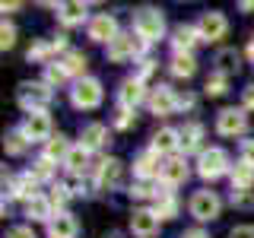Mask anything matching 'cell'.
<instances>
[{
  "mask_svg": "<svg viewBox=\"0 0 254 238\" xmlns=\"http://www.w3.org/2000/svg\"><path fill=\"white\" fill-rule=\"evenodd\" d=\"M133 29H137V38L143 42H159L165 32V16L162 10H156V6H143L137 13V19H133Z\"/></svg>",
  "mask_w": 254,
  "mask_h": 238,
  "instance_id": "obj_1",
  "label": "cell"
},
{
  "mask_svg": "<svg viewBox=\"0 0 254 238\" xmlns=\"http://www.w3.org/2000/svg\"><path fill=\"white\" fill-rule=\"evenodd\" d=\"M16 99H19V105L29 115H38V111H45L51 105V89H48V83H19Z\"/></svg>",
  "mask_w": 254,
  "mask_h": 238,
  "instance_id": "obj_2",
  "label": "cell"
},
{
  "mask_svg": "<svg viewBox=\"0 0 254 238\" xmlns=\"http://www.w3.org/2000/svg\"><path fill=\"white\" fill-rule=\"evenodd\" d=\"M70 99H73L76 108H95V105L102 102V83H99V79H92V76L76 79V86H73V92H70Z\"/></svg>",
  "mask_w": 254,
  "mask_h": 238,
  "instance_id": "obj_3",
  "label": "cell"
},
{
  "mask_svg": "<svg viewBox=\"0 0 254 238\" xmlns=\"http://www.w3.org/2000/svg\"><path fill=\"white\" fill-rule=\"evenodd\" d=\"M229 172V156L222 153V149H206V153H200V162H197V175L206 181H213V178H219V175H226Z\"/></svg>",
  "mask_w": 254,
  "mask_h": 238,
  "instance_id": "obj_4",
  "label": "cell"
},
{
  "mask_svg": "<svg viewBox=\"0 0 254 238\" xmlns=\"http://www.w3.org/2000/svg\"><path fill=\"white\" fill-rule=\"evenodd\" d=\"M219 210H222V203H219V197L213 194V190H197V194L190 197V216L200 219V222L216 219Z\"/></svg>",
  "mask_w": 254,
  "mask_h": 238,
  "instance_id": "obj_5",
  "label": "cell"
},
{
  "mask_svg": "<svg viewBox=\"0 0 254 238\" xmlns=\"http://www.w3.org/2000/svg\"><path fill=\"white\" fill-rule=\"evenodd\" d=\"M140 48H143V38L118 35L115 42H108V45H105V54H108V60H111V63H124V60H130L133 54H140Z\"/></svg>",
  "mask_w": 254,
  "mask_h": 238,
  "instance_id": "obj_6",
  "label": "cell"
},
{
  "mask_svg": "<svg viewBox=\"0 0 254 238\" xmlns=\"http://www.w3.org/2000/svg\"><path fill=\"white\" fill-rule=\"evenodd\" d=\"M245 127H248V118L242 108H222L216 115V130L222 137H238V133H245Z\"/></svg>",
  "mask_w": 254,
  "mask_h": 238,
  "instance_id": "obj_7",
  "label": "cell"
},
{
  "mask_svg": "<svg viewBox=\"0 0 254 238\" xmlns=\"http://www.w3.org/2000/svg\"><path fill=\"white\" fill-rule=\"evenodd\" d=\"M19 133L26 137L29 143H42V140H51V118L45 115V111H38V115H29L26 124L19 127Z\"/></svg>",
  "mask_w": 254,
  "mask_h": 238,
  "instance_id": "obj_8",
  "label": "cell"
},
{
  "mask_svg": "<svg viewBox=\"0 0 254 238\" xmlns=\"http://www.w3.org/2000/svg\"><path fill=\"white\" fill-rule=\"evenodd\" d=\"M89 38H92V42H102V45L115 42V38H118V22H115V16H108V13L92 16V19H89Z\"/></svg>",
  "mask_w": 254,
  "mask_h": 238,
  "instance_id": "obj_9",
  "label": "cell"
},
{
  "mask_svg": "<svg viewBox=\"0 0 254 238\" xmlns=\"http://www.w3.org/2000/svg\"><path fill=\"white\" fill-rule=\"evenodd\" d=\"M226 29H229V22H226V16H222L219 10L203 13L200 22H197V32H200V38H206V42H216V38H222V35H226Z\"/></svg>",
  "mask_w": 254,
  "mask_h": 238,
  "instance_id": "obj_10",
  "label": "cell"
},
{
  "mask_svg": "<svg viewBox=\"0 0 254 238\" xmlns=\"http://www.w3.org/2000/svg\"><path fill=\"white\" fill-rule=\"evenodd\" d=\"M130 232L140 235V238H153L159 232V216L156 210H133L130 216Z\"/></svg>",
  "mask_w": 254,
  "mask_h": 238,
  "instance_id": "obj_11",
  "label": "cell"
},
{
  "mask_svg": "<svg viewBox=\"0 0 254 238\" xmlns=\"http://www.w3.org/2000/svg\"><path fill=\"white\" fill-rule=\"evenodd\" d=\"M124 181V162L121 159H105V162L99 165V184L102 187H118Z\"/></svg>",
  "mask_w": 254,
  "mask_h": 238,
  "instance_id": "obj_12",
  "label": "cell"
},
{
  "mask_svg": "<svg viewBox=\"0 0 254 238\" xmlns=\"http://www.w3.org/2000/svg\"><path fill=\"white\" fill-rule=\"evenodd\" d=\"M143 95H146V92H143V83H140V79H124V83H121V92H118V102H121L124 111H133L143 102Z\"/></svg>",
  "mask_w": 254,
  "mask_h": 238,
  "instance_id": "obj_13",
  "label": "cell"
},
{
  "mask_svg": "<svg viewBox=\"0 0 254 238\" xmlns=\"http://www.w3.org/2000/svg\"><path fill=\"white\" fill-rule=\"evenodd\" d=\"M149 108H153L156 115H172V111L178 108V99H175V92L169 86H156L153 95H149Z\"/></svg>",
  "mask_w": 254,
  "mask_h": 238,
  "instance_id": "obj_14",
  "label": "cell"
},
{
  "mask_svg": "<svg viewBox=\"0 0 254 238\" xmlns=\"http://www.w3.org/2000/svg\"><path fill=\"white\" fill-rule=\"evenodd\" d=\"M48 235L51 238H76V219L70 213H58L48 222Z\"/></svg>",
  "mask_w": 254,
  "mask_h": 238,
  "instance_id": "obj_15",
  "label": "cell"
},
{
  "mask_svg": "<svg viewBox=\"0 0 254 238\" xmlns=\"http://www.w3.org/2000/svg\"><path fill=\"white\" fill-rule=\"evenodd\" d=\"M197 42H200L197 26H178V29H175V35H172V45H175V51H178V54H188Z\"/></svg>",
  "mask_w": 254,
  "mask_h": 238,
  "instance_id": "obj_16",
  "label": "cell"
},
{
  "mask_svg": "<svg viewBox=\"0 0 254 238\" xmlns=\"http://www.w3.org/2000/svg\"><path fill=\"white\" fill-rule=\"evenodd\" d=\"M181 181H188V165H185V159L175 156L162 165V184L175 187V184H181Z\"/></svg>",
  "mask_w": 254,
  "mask_h": 238,
  "instance_id": "obj_17",
  "label": "cell"
},
{
  "mask_svg": "<svg viewBox=\"0 0 254 238\" xmlns=\"http://www.w3.org/2000/svg\"><path fill=\"white\" fill-rule=\"evenodd\" d=\"M133 172L140 178H153V175H162V165H159V153L149 149V153H140L137 162H133Z\"/></svg>",
  "mask_w": 254,
  "mask_h": 238,
  "instance_id": "obj_18",
  "label": "cell"
},
{
  "mask_svg": "<svg viewBox=\"0 0 254 238\" xmlns=\"http://www.w3.org/2000/svg\"><path fill=\"white\" fill-rule=\"evenodd\" d=\"M79 140H83L86 149H99V146H105V143H108V127L105 124H86Z\"/></svg>",
  "mask_w": 254,
  "mask_h": 238,
  "instance_id": "obj_19",
  "label": "cell"
},
{
  "mask_svg": "<svg viewBox=\"0 0 254 238\" xmlns=\"http://www.w3.org/2000/svg\"><path fill=\"white\" fill-rule=\"evenodd\" d=\"M58 19L64 26H76V22L86 19V3H76V0H70V3H58Z\"/></svg>",
  "mask_w": 254,
  "mask_h": 238,
  "instance_id": "obj_20",
  "label": "cell"
},
{
  "mask_svg": "<svg viewBox=\"0 0 254 238\" xmlns=\"http://www.w3.org/2000/svg\"><path fill=\"white\" fill-rule=\"evenodd\" d=\"M175 146H181V130H172V127L156 130V137H153V149H156V153H172Z\"/></svg>",
  "mask_w": 254,
  "mask_h": 238,
  "instance_id": "obj_21",
  "label": "cell"
},
{
  "mask_svg": "<svg viewBox=\"0 0 254 238\" xmlns=\"http://www.w3.org/2000/svg\"><path fill=\"white\" fill-rule=\"evenodd\" d=\"M178 213V203H175L169 184H162V190H156V216L159 219H172Z\"/></svg>",
  "mask_w": 254,
  "mask_h": 238,
  "instance_id": "obj_22",
  "label": "cell"
},
{
  "mask_svg": "<svg viewBox=\"0 0 254 238\" xmlns=\"http://www.w3.org/2000/svg\"><path fill=\"white\" fill-rule=\"evenodd\" d=\"M238 67H242V58H238V51L235 48H222V51L216 54V70L222 76H232L238 73Z\"/></svg>",
  "mask_w": 254,
  "mask_h": 238,
  "instance_id": "obj_23",
  "label": "cell"
},
{
  "mask_svg": "<svg viewBox=\"0 0 254 238\" xmlns=\"http://www.w3.org/2000/svg\"><path fill=\"white\" fill-rule=\"evenodd\" d=\"M26 216L35 219V222H51L54 213H51V200L48 197H35V200L26 203Z\"/></svg>",
  "mask_w": 254,
  "mask_h": 238,
  "instance_id": "obj_24",
  "label": "cell"
},
{
  "mask_svg": "<svg viewBox=\"0 0 254 238\" xmlns=\"http://www.w3.org/2000/svg\"><path fill=\"white\" fill-rule=\"evenodd\" d=\"M64 165H67L73 175H83L86 165H89V149H86L83 143H79V146H73V149L67 153V159H64Z\"/></svg>",
  "mask_w": 254,
  "mask_h": 238,
  "instance_id": "obj_25",
  "label": "cell"
},
{
  "mask_svg": "<svg viewBox=\"0 0 254 238\" xmlns=\"http://www.w3.org/2000/svg\"><path fill=\"white\" fill-rule=\"evenodd\" d=\"M35 187H38V178H35V175H32V172H26V175H22V178H16L13 181V194L16 197H22V200H35Z\"/></svg>",
  "mask_w": 254,
  "mask_h": 238,
  "instance_id": "obj_26",
  "label": "cell"
},
{
  "mask_svg": "<svg viewBox=\"0 0 254 238\" xmlns=\"http://www.w3.org/2000/svg\"><path fill=\"white\" fill-rule=\"evenodd\" d=\"M200 140H203V127L200 124H185V130H181V149H185V153H194V149H200Z\"/></svg>",
  "mask_w": 254,
  "mask_h": 238,
  "instance_id": "obj_27",
  "label": "cell"
},
{
  "mask_svg": "<svg viewBox=\"0 0 254 238\" xmlns=\"http://www.w3.org/2000/svg\"><path fill=\"white\" fill-rule=\"evenodd\" d=\"M251 184H254V169L251 165H235L232 169V190H251Z\"/></svg>",
  "mask_w": 254,
  "mask_h": 238,
  "instance_id": "obj_28",
  "label": "cell"
},
{
  "mask_svg": "<svg viewBox=\"0 0 254 238\" xmlns=\"http://www.w3.org/2000/svg\"><path fill=\"white\" fill-rule=\"evenodd\" d=\"M70 149H73V146L67 143V137H51V140H48V146H45V159H48V162H54V159H61V162H64Z\"/></svg>",
  "mask_w": 254,
  "mask_h": 238,
  "instance_id": "obj_29",
  "label": "cell"
},
{
  "mask_svg": "<svg viewBox=\"0 0 254 238\" xmlns=\"http://www.w3.org/2000/svg\"><path fill=\"white\" fill-rule=\"evenodd\" d=\"M194 70H197V63H194V58L190 54H175L172 58V73L175 76H194Z\"/></svg>",
  "mask_w": 254,
  "mask_h": 238,
  "instance_id": "obj_30",
  "label": "cell"
},
{
  "mask_svg": "<svg viewBox=\"0 0 254 238\" xmlns=\"http://www.w3.org/2000/svg\"><path fill=\"white\" fill-rule=\"evenodd\" d=\"M61 63H64V70H67L70 76H73V73H83V70H86V54L70 51V54H67V58H64Z\"/></svg>",
  "mask_w": 254,
  "mask_h": 238,
  "instance_id": "obj_31",
  "label": "cell"
},
{
  "mask_svg": "<svg viewBox=\"0 0 254 238\" xmlns=\"http://www.w3.org/2000/svg\"><path fill=\"white\" fill-rule=\"evenodd\" d=\"M67 76H70V73L64 70L61 60H58V63H45V83H48V86H58V83H64Z\"/></svg>",
  "mask_w": 254,
  "mask_h": 238,
  "instance_id": "obj_32",
  "label": "cell"
},
{
  "mask_svg": "<svg viewBox=\"0 0 254 238\" xmlns=\"http://www.w3.org/2000/svg\"><path fill=\"white\" fill-rule=\"evenodd\" d=\"M26 137H22V133L19 130H16V133H6V140H3V146H6V153H10V156H22V153H26Z\"/></svg>",
  "mask_w": 254,
  "mask_h": 238,
  "instance_id": "obj_33",
  "label": "cell"
},
{
  "mask_svg": "<svg viewBox=\"0 0 254 238\" xmlns=\"http://www.w3.org/2000/svg\"><path fill=\"white\" fill-rule=\"evenodd\" d=\"M13 45H16V26L3 19V26H0V48H3V51H10Z\"/></svg>",
  "mask_w": 254,
  "mask_h": 238,
  "instance_id": "obj_34",
  "label": "cell"
},
{
  "mask_svg": "<svg viewBox=\"0 0 254 238\" xmlns=\"http://www.w3.org/2000/svg\"><path fill=\"white\" fill-rule=\"evenodd\" d=\"M58 51L54 48V42H42V45H32L29 48V60H48V54Z\"/></svg>",
  "mask_w": 254,
  "mask_h": 238,
  "instance_id": "obj_35",
  "label": "cell"
},
{
  "mask_svg": "<svg viewBox=\"0 0 254 238\" xmlns=\"http://www.w3.org/2000/svg\"><path fill=\"white\" fill-rule=\"evenodd\" d=\"M222 92H226V76L213 73L210 79H206V95H222Z\"/></svg>",
  "mask_w": 254,
  "mask_h": 238,
  "instance_id": "obj_36",
  "label": "cell"
},
{
  "mask_svg": "<svg viewBox=\"0 0 254 238\" xmlns=\"http://www.w3.org/2000/svg\"><path fill=\"white\" fill-rule=\"evenodd\" d=\"M32 175H35L38 181H42V178H51V162H48V159L42 156V159L35 162V169H32Z\"/></svg>",
  "mask_w": 254,
  "mask_h": 238,
  "instance_id": "obj_37",
  "label": "cell"
},
{
  "mask_svg": "<svg viewBox=\"0 0 254 238\" xmlns=\"http://www.w3.org/2000/svg\"><path fill=\"white\" fill-rule=\"evenodd\" d=\"M251 190H232V206H251Z\"/></svg>",
  "mask_w": 254,
  "mask_h": 238,
  "instance_id": "obj_38",
  "label": "cell"
},
{
  "mask_svg": "<svg viewBox=\"0 0 254 238\" xmlns=\"http://www.w3.org/2000/svg\"><path fill=\"white\" fill-rule=\"evenodd\" d=\"M242 162L254 169V140H245L242 143Z\"/></svg>",
  "mask_w": 254,
  "mask_h": 238,
  "instance_id": "obj_39",
  "label": "cell"
},
{
  "mask_svg": "<svg viewBox=\"0 0 254 238\" xmlns=\"http://www.w3.org/2000/svg\"><path fill=\"white\" fill-rule=\"evenodd\" d=\"M229 238H254V226H235Z\"/></svg>",
  "mask_w": 254,
  "mask_h": 238,
  "instance_id": "obj_40",
  "label": "cell"
},
{
  "mask_svg": "<svg viewBox=\"0 0 254 238\" xmlns=\"http://www.w3.org/2000/svg\"><path fill=\"white\" fill-rule=\"evenodd\" d=\"M130 124H133V111H121V115H118V121H115V127H121V130H127Z\"/></svg>",
  "mask_w": 254,
  "mask_h": 238,
  "instance_id": "obj_41",
  "label": "cell"
},
{
  "mask_svg": "<svg viewBox=\"0 0 254 238\" xmlns=\"http://www.w3.org/2000/svg\"><path fill=\"white\" fill-rule=\"evenodd\" d=\"M67 197H70V187L67 184H54V200H58V203H67Z\"/></svg>",
  "mask_w": 254,
  "mask_h": 238,
  "instance_id": "obj_42",
  "label": "cell"
},
{
  "mask_svg": "<svg viewBox=\"0 0 254 238\" xmlns=\"http://www.w3.org/2000/svg\"><path fill=\"white\" fill-rule=\"evenodd\" d=\"M6 238H35V232H32V229H26V226H16Z\"/></svg>",
  "mask_w": 254,
  "mask_h": 238,
  "instance_id": "obj_43",
  "label": "cell"
},
{
  "mask_svg": "<svg viewBox=\"0 0 254 238\" xmlns=\"http://www.w3.org/2000/svg\"><path fill=\"white\" fill-rule=\"evenodd\" d=\"M245 108H254V86H248V89H245Z\"/></svg>",
  "mask_w": 254,
  "mask_h": 238,
  "instance_id": "obj_44",
  "label": "cell"
},
{
  "mask_svg": "<svg viewBox=\"0 0 254 238\" xmlns=\"http://www.w3.org/2000/svg\"><path fill=\"white\" fill-rule=\"evenodd\" d=\"M181 238H210V235H206V232H200V229H190V232H185Z\"/></svg>",
  "mask_w": 254,
  "mask_h": 238,
  "instance_id": "obj_45",
  "label": "cell"
},
{
  "mask_svg": "<svg viewBox=\"0 0 254 238\" xmlns=\"http://www.w3.org/2000/svg\"><path fill=\"white\" fill-rule=\"evenodd\" d=\"M242 10H245V13H254V0H245V3H242Z\"/></svg>",
  "mask_w": 254,
  "mask_h": 238,
  "instance_id": "obj_46",
  "label": "cell"
},
{
  "mask_svg": "<svg viewBox=\"0 0 254 238\" xmlns=\"http://www.w3.org/2000/svg\"><path fill=\"white\" fill-rule=\"evenodd\" d=\"M248 58L254 60V35H251V42H248Z\"/></svg>",
  "mask_w": 254,
  "mask_h": 238,
  "instance_id": "obj_47",
  "label": "cell"
},
{
  "mask_svg": "<svg viewBox=\"0 0 254 238\" xmlns=\"http://www.w3.org/2000/svg\"><path fill=\"white\" fill-rule=\"evenodd\" d=\"M105 238H121V235H118V232H111V235H105Z\"/></svg>",
  "mask_w": 254,
  "mask_h": 238,
  "instance_id": "obj_48",
  "label": "cell"
}]
</instances>
